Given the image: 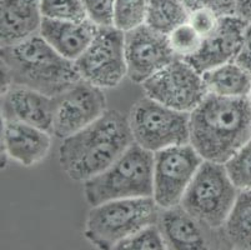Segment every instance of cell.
<instances>
[{"label": "cell", "mask_w": 251, "mask_h": 250, "mask_svg": "<svg viewBox=\"0 0 251 250\" xmlns=\"http://www.w3.org/2000/svg\"><path fill=\"white\" fill-rule=\"evenodd\" d=\"M235 13L248 23H251V0H235Z\"/></svg>", "instance_id": "4dcf8cb0"}, {"label": "cell", "mask_w": 251, "mask_h": 250, "mask_svg": "<svg viewBox=\"0 0 251 250\" xmlns=\"http://www.w3.org/2000/svg\"><path fill=\"white\" fill-rule=\"evenodd\" d=\"M102 89L83 79L54 96L52 135L65 139L94 123L108 110Z\"/></svg>", "instance_id": "8fae6325"}, {"label": "cell", "mask_w": 251, "mask_h": 250, "mask_svg": "<svg viewBox=\"0 0 251 250\" xmlns=\"http://www.w3.org/2000/svg\"><path fill=\"white\" fill-rule=\"evenodd\" d=\"M234 61L251 78V23L246 27L243 44Z\"/></svg>", "instance_id": "f546056e"}, {"label": "cell", "mask_w": 251, "mask_h": 250, "mask_svg": "<svg viewBox=\"0 0 251 250\" xmlns=\"http://www.w3.org/2000/svg\"><path fill=\"white\" fill-rule=\"evenodd\" d=\"M141 85L145 95L152 100L184 113H191L207 95L201 73L180 58H175Z\"/></svg>", "instance_id": "30bf717a"}, {"label": "cell", "mask_w": 251, "mask_h": 250, "mask_svg": "<svg viewBox=\"0 0 251 250\" xmlns=\"http://www.w3.org/2000/svg\"><path fill=\"white\" fill-rule=\"evenodd\" d=\"M86 17L98 27H113L115 0H81Z\"/></svg>", "instance_id": "4316f807"}, {"label": "cell", "mask_w": 251, "mask_h": 250, "mask_svg": "<svg viewBox=\"0 0 251 250\" xmlns=\"http://www.w3.org/2000/svg\"><path fill=\"white\" fill-rule=\"evenodd\" d=\"M231 182L239 190H251V139L225 163Z\"/></svg>", "instance_id": "d4e9b609"}, {"label": "cell", "mask_w": 251, "mask_h": 250, "mask_svg": "<svg viewBox=\"0 0 251 250\" xmlns=\"http://www.w3.org/2000/svg\"><path fill=\"white\" fill-rule=\"evenodd\" d=\"M248 24L237 14L221 15L215 31L204 39L199 52L186 61L201 74L210 69L234 61L243 44Z\"/></svg>", "instance_id": "4fadbf2b"}, {"label": "cell", "mask_w": 251, "mask_h": 250, "mask_svg": "<svg viewBox=\"0 0 251 250\" xmlns=\"http://www.w3.org/2000/svg\"><path fill=\"white\" fill-rule=\"evenodd\" d=\"M84 82L100 89H111L126 74L124 33L114 27H100L90 45L74 61Z\"/></svg>", "instance_id": "9c48e42d"}, {"label": "cell", "mask_w": 251, "mask_h": 250, "mask_svg": "<svg viewBox=\"0 0 251 250\" xmlns=\"http://www.w3.org/2000/svg\"><path fill=\"white\" fill-rule=\"evenodd\" d=\"M1 47H9L36 35L40 31L43 14L40 0H0Z\"/></svg>", "instance_id": "2e32d148"}, {"label": "cell", "mask_w": 251, "mask_h": 250, "mask_svg": "<svg viewBox=\"0 0 251 250\" xmlns=\"http://www.w3.org/2000/svg\"><path fill=\"white\" fill-rule=\"evenodd\" d=\"M202 163L204 159L190 143L154 153L152 198L161 210L180 205Z\"/></svg>", "instance_id": "ba28073f"}, {"label": "cell", "mask_w": 251, "mask_h": 250, "mask_svg": "<svg viewBox=\"0 0 251 250\" xmlns=\"http://www.w3.org/2000/svg\"><path fill=\"white\" fill-rule=\"evenodd\" d=\"M234 249L251 250V190H240L223 226Z\"/></svg>", "instance_id": "ffe728a7"}, {"label": "cell", "mask_w": 251, "mask_h": 250, "mask_svg": "<svg viewBox=\"0 0 251 250\" xmlns=\"http://www.w3.org/2000/svg\"><path fill=\"white\" fill-rule=\"evenodd\" d=\"M133 143L129 118L108 109L94 123L63 139L59 165L68 178L84 183L109 168Z\"/></svg>", "instance_id": "6da1fadb"}, {"label": "cell", "mask_w": 251, "mask_h": 250, "mask_svg": "<svg viewBox=\"0 0 251 250\" xmlns=\"http://www.w3.org/2000/svg\"><path fill=\"white\" fill-rule=\"evenodd\" d=\"M124 50L127 78L136 84H143L176 58L168 36L145 24L124 33Z\"/></svg>", "instance_id": "7c38bea8"}, {"label": "cell", "mask_w": 251, "mask_h": 250, "mask_svg": "<svg viewBox=\"0 0 251 250\" xmlns=\"http://www.w3.org/2000/svg\"><path fill=\"white\" fill-rule=\"evenodd\" d=\"M99 28L89 19L84 22L43 19L39 34L64 58L75 61L90 45Z\"/></svg>", "instance_id": "e0dca14e"}, {"label": "cell", "mask_w": 251, "mask_h": 250, "mask_svg": "<svg viewBox=\"0 0 251 250\" xmlns=\"http://www.w3.org/2000/svg\"><path fill=\"white\" fill-rule=\"evenodd\" d=\"M154 154L133 143L109 168L84 182L83 193L90 206L118 199L152 196Z\"/></svg>", "instance_id": "5b68a950"}, {"label": "cell", "mask_w": 251, "mask_h": 250, "mask_svg": "<svg viewBox=\"0 0 251 250\" xmlns=\"http://www.w3.org/2000/svg\"><path fill=\"white\" fill-rule=\"evenodd\" d=\"M250 139L249 98L207 94L190 113V144L206 162L225 164Z\"/></svg>", "instance_id": "7a4b0ae2"}, {"label": "cell", "mask_w": 251, "mask_h": 250, "mask_svg": "<svg viewBox=\"0 0 251 250\" xmlns=\"http://www.w3.org/2000/svg\"><path fill=\"white\" fill-rule=\"evenodd\" d=\"M207 94L223 98H249L251 78L235 61L202 73Z\"/></svg>", "instance_id": "d6986e66"}, {"label": "cell", "mask_w": 251, "mask_h": 250, "mask_svg": "<svg viewBox=\"0 0 251 250\" xmlns=\"http://www.w3.org/2000/svg\"><path fill=\"white\" fill-rule=\"evenodd\" d=\"M168 40L175 56L188 60L199 52L204 38L189 23H185L169 34Z\"/></svg>", "instance_id": "603a6c76"}, {"label": "cell", "mask_w": 251, "mask_h": 250, "mask_svg": "<svg viewBox=\"0 0 251 250\" xmlns=\"http://www.w3.org/2000/svg\"><path fill=\"white\" fill-rule=\"evenodd\" d=\"M190 10L181 0H150L145 25L168 36L180 25L188 23Z\"/></svg>", "instance_id": "44dd1931"}, {"label": "cell", "mask_w": 251, "mask_h": 250, "mask_svg": "<svg viewBox=\"0 0 251 250\" xmlns=\"http://www.w3.org/2000/svg\"><path fill=\"white\" fill-rule=\"evenodd\" d=\"M220 14L210 8H198L190 11L188 23L202 38H207L215 31L220 22Z\"/></svg>", "instance_id": "83f0119b"}, {"label": "cell", "mask_w": 251, "mask_h": 250, "mask_svg": "<svg viewBox=\"0 0 251 250\" xmlns=\"http://www.w3.org/2000/svg\"><path fill=\"white\" fill-rule=\"evenodd\" d=\"M150 0H115L113 27L123 33L145 24Z\"/></svg>", "instance_id": "7402d4cb"}, {"label": "cell", "mask_w": 251, "mask_h": 250, "mask_svg": "<svg viewBox=\"0 0 251 250\" xmlns=\"http://www.w3.org/2000/svg\"><path fill=\"white\" fill-rule=\"evenodd\" d=\"M79 80L74 61L59 54L40 34L1 47V90L23 85L56 96Z\"/></svg>", "instance_id": "3957f363"}, {"label": "cell", "mask_w": 251, "mask_h": 250, "mask_svg": "<svg viewBox=\"0 0 251 250\" xmlns=\"http://www.w3.org/2000/svg\"><path fill=\"white\" fill-rule=\"evenodd\" d=\"M134 143L150 153L190 143V113L177 111L144 96L129 115Z\"/></svg>", "instance_id": "52a82bcc"}, {"label": "cell", "mask_w": 251, "mask_h": 250, "mask_svg": "<svg viewBox=\"0 0 251 250\" xmlns=\"http://www.w3.org/2000/svg\"><path fill=\"white\" fill-rule=\"evenodd\" d=\"M4 159L23 167H35L44 162L51 150V133L30 124L1 120Z\"/></svg>", "instance_id": "5bb4252c"}, {"label": "cell", "mask_w": 251, "mask_h": 250, "mask_svg": "<svg viewBox=\"0 0 251 250\" xmlns=\"http://www.w3.org/2000/svg\"><path fill=\"white\" fill-rule=\"evenodd\" d=\"M52 115L54 96L23 85L1 90V120L30 124L51 133Z\"/></svg>", "instance_id": "9a60e30c"}, {"label": "cell", "mask_w": 251, "mask_h": 250, "mask_svg": "<svg viewBox=\"0 0 251 250\" xmlns=\"http://www.w3.org/2000/svg\"><path fill=\"white\" fill-rule=\"evenodd\" d=\"M157 225L168 249L202 250L207 248L201 224L181 205L163 209Z\"/></svg>", "instance_id": "ac0fdd59"}, {"label": "cell", "mask_w": 251, "mask_h": 250, "mask_svg": "<svg viewBox=\"0 0 251 250\" xmlns=\"http://www.w3.org/2000/svg\"><path fill=\"white\" fill-rule=\"evenodd\" d=\"M116 249H129V250H163L168 249L164 240L163 234L157 224H151L134 235L129 237L127 239L123 240L120 244L116 247Z\"/></svg>", "instance_id": "484cf974"}, {"label": "cell", "mask_w": 251, "mask_h": 250, "mask_svg": "<svg viewBox=\"0 0 251 250\" xmlns=\"http://www.w3.org/2000/svg\"><path fill=\"white\" fill-rule=\"evenodd\" d=\"M181 1L190 11L198 8H210L220 15L236 14L235 0H181Z\"/></svg>", "instance_id": "f1b7e54d"}, {"label": "cell", "mask_w": 251, "mask_h": 250, "mask_svg": "<svg viewBox=\"0 0 251 250\" xmlns=\"http://www.w3.org/2000/svg\"><path fill=\"white\" fill-rule=\"evenodd\" d=\"M249 100H250V104H251V93H250V96H249Z\"/></svg>", "instance_id": "1f68e13d"}, {"label": "cell", "mask_w": 251, "mask_h": 250, "mask_svg": "<svg viewBox=\"0 0 251 250\" xmlns=\"http://www.w3.org/2000/svg\"><path fill=\"white\" fill-rule=\"evenodd\" d=\"M239 192L225 164L204 160L180 205L202 226L218 230L226 222Z\"/></svg>", "instance_id": "8992f818"}, {"label": "cell", "mask_w": 251, "mask_h": 250, "mask_svg": "<svg viewBox=\"0 0 251 250\" xmlns=\"http://www.w3.org/2000/svg\"><path fill=\"white\" fill-rule=\"evenodd\" d=\"M159 209L152 196L118 199L91 206L84 237L98 249H116L123 240L143 228L157 224Z\"/></svg>", "instance_id": "277c9868"}, {"label": "cell", "mask_w": 251, "mask_h": 250, "mask_svg": "<svg viewBox=\"0 0 251 250\" xmlns=\"http://www.w3.org/2000/svg\"><path fill=\"white\" fill-rule=\"evenodd\" d=\"M44 19L58 22H84L88 19L81 0H40Z\"/></svg>", "instance_id": "cb8c5ba5"}]
</instances>
